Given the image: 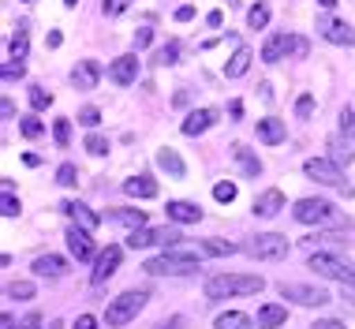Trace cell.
I'll return each mask as SVG.
<instances>
[{
  "mask_svg": "<svg viewBox=\"0 0 355 329\" xmlns=\"http://www.w3.org/2000/svg\"><path fill=\"white\" fill-rule=\"evenodd\" d=\"M60 210H64V214H68V217H71L79 228H86V232H94V228H98V214H94L90 206H83V202H64Z\"/></svg>",
  "mask_w": 355,
  "mask_h": 329,
  "instance_id": "e0dca14e",
  "label": "cell"
},
{
  "mask_svg": "<svg viewBox=\"0 0 355 329\" xmlns=\"http://www.w3.org/2000/svg\"><path fill=\"white\" fill-rule=\"evenodd\" d=\"M68 251L79 258V262H90V258H94V239H90V232L79 228V225L68 228Z\"/></svg>",
  "mask_w": 355,
  "mask_h": 329,
  "instance_id": "7c38bea8",
  "label": "cell"
},
{
  "mask_svg": "<svg viewBox=\"0 0 355 329\" xmlns=\"http://www.w3.org/2000/svg\"><path fill=\"white\" fill-rule=\"evenodd\" d=\"M247 255L251 258H266V262H277V258L288 255V236H277V232H262L247 244Z\"/></svg>",
  "mask_w": 355,
  "mask_h": 329,
  "instance_id": "52a82bcc",
  "label": "cell"
},
{
  "mask_svg": "<svg viewBox=\"0 0 355 329\" xmlns=\"http://www.w3.org/2000/svg\"><path fill=\"white\" fill-rule=\"evenodd\" d=\"M64 4H68V8H75V4H79V0H64Z\"/></svg>",
  "mask_w": 355,
  "mask_h": 329,
  "instance_id": "be15d7a7",
  "label": "cell"
},
{
  "mask_svg": "<svg viewBox=\"0 0 355 329\" xmlns=\"http://www.w3.org/2000/svg\"><path fill=\"white\" fill-rule=\"evenodd\" d=\"M232 158L239 161V169H243V176L258 180V172H262V161L254 158V150H247V146H232Z\"/></svg>",
  "mask_w": 355,
  "mask_h": 329,
  "instance_id": "cb8c5ba5",
  "label": "cell"
},
{
  "mask_svg": "<svg viewBox=\"0 0 355 329\" xmlns=\"http://www.w3.org/2000/svg\"><path fill=\"white\" fill-rule=\"evenodd\" d=\"M19 128H23L26 139H42V135H45V124L37 120V116H23V124H19Z\"/></svg>",
  "mask_w": 355,
  "mask_h": 329,
  "instance_id": "8d00e7d4",
  "label": "cell"
},
{
  "mask_svg": "<svg viewBox=\"0 0 355 329\" xmlns=\"http://www.w3.org/2000/svg\"><path fill=\"white\" fill-rule=\"evenodd\" d=\"M101 8H105V15H120L123 8H128V0H105Z\"/></svg>",
  "mask_w": 355,
  "mask_h": 329,
  "instance_id": "c3c4849f",
  "label": "cell"
},
{
  "mask_svg": "<svg viewBox=\"0 0 355 329\" xmlns=\"http://www.w3.org/2000/svg\"><path fill=\"white\" fill-rule=\"evenodd\" d=\"M123 191H128L131 199H153L157 195V183L146 180V176H135V180H123Z\"/></svg>",
  "mask_w": 355,
  "mask_h": 329,
  "instance_id": "d4e9b609",
  "label": "cell"
},
{
  "mask_svg": "<svg viewBox=\"0 0 355 329\" xmlns=\"http://www.w3.org/2000/svg\"><path fill=\"white\" fill-rule=\"evenodd\" d=\"M306 266H311L314 273L329 277V280H340L344 288H355V266L344 262V258H337V255H325V251H318V255L306 258Z\"/></svg>",
  "mask_w": 355,
  "mask_h": 329,
  "instance_id": "3957f363",
  "label": "cell"
},
{
  "mask_svg": "<svg viewBox=\"0 0 355 329\" xmlns=\"http://www.w3.org/2000/svg\"><path fill=\"white\" fill-rule=\"evenodd\" d=\"M292 217L300 221V225H329V221H337V210L325 199H300L292 210Z\"/></svg>",
  "mask_w": 355,
  "mask_h": 329,
  "instance_id": "5b68a950",
  "label": "cell"
},
{
  "mask_svg": "<svg viewBox=\"0 0 355 329\" xmlns=\"http://www.w3.org/2000/svg\"><path fill=\"white\" fill-rule=\"evenodd\" d=\"M281 296L284 299H292V303H300V307H325L329 303V292L325 288H314V285H295V280H284L281 285Z\"/></svg>",
  "mask_w": 355,
  "mask_h": 329,
  "instance_id": "ba28073f",
  "label": "cell"
},
{
  "mask_svg": "<svg viewBox=\"0 0 355 329\" xmlns=\"http://www.w3.org/2000/svg\"><path fill=\"white\" fill-rule=\"evenodd\" d=\"M146 299H150L146 288H139V292H123V296H116V299H109V307H105V322H109L112 329L128 326L131 318H139V311L146 307Z\"/></svg>",
  "mask_w": 355,
  "mask_h": 329,
  "instance_id": "7a4b0ae2",
  "label": "cell"
},
{
  "mask_svg": "<svg viewBox=\"0 0 355 329\" xmlns=\"http://www.w3.org/2000/svg\"><path fill=\"white\" fill-rule=\"evenodd\" d=\"M306 53H311V42H306V37H292V56L295 60H303Z\"/></svg>",
  "mask_w": 355,
  "mask_h": 329,
  "instance_id": "bcb514c9",
  "label": "cell"
},
{
  "mask_svg": "<svg viewBox=\"0 0 355 329\" xmlns=\"http://www.w3.org/2000/svg\"><path fill=\"white\" fill-rule=\"evenodd\" d=\"M0 112H4V120H12V116H15V105L4 98V105H0Z\"/></svg>",
  "mask_w": 355,
  "mask_h": 329,
  "instance_id": "11a10c76",
  "label": "cell"
},
{
  "mask_svg": "<svg viewBox=\"0 0 355 329\" xmlns=\"http://www.w3.org/2000/svg\"><path fill=\"white\" fill-rule=\"evenodd\" d=\"M228 112H232L236 120H239V116H243V101H232V105H228Z\"/></svg>",
  "mask_w": 355,
  "mask_h": 329,
  "instance_id": "680465c9",
  "label": "cell"
},
{
  "mask_svg": "<svg viewBox=\"0 0 355 329\" xmlns=\"http://www.w3.org/2000/svg\"><path fill=\"white\" fill-rule=\"evenodd\" d=\"M311 112H314V98H311V94H303V98L295 101V116H300V120H306Z\"/></svg>",
  "mask_w": 355,
  "mask_h": 329,
  "instance_id": "f6af8a7d",
  "label": "cell"
},
{
  "mask_svg": "<svg viewBox=\"0 0 355 329\" xmlns=\"http://www.w3.org/2000/svg\"><path fill=\"white\" fill-rule=\"evenodd\" d=\"M161 329H180V318H172V322H165Z\"/></svg>",
  "mask_w": 355,
  "mask_h": 329,
  "instance_id": "91938a15",
  "label": "cell"
},
{
  "mask_svg": "<svg viewBox=\"0 0 355 329\" xmlns=\"http://www.w3.org/2000/svg\"><path fill=\"white\" fill-rule=\"evenodd\" d=\"M26 49H31V37H26V31L19 26V34L12 37V45H8V53H12V60H26Z\"/></svg>",
  "mask_w": 355,
  "mask_h": 329,
  "instance_id": "f1b7e54d",
  "label": "cell"
},
{
  "mask_svg": "<svg viewBox=\"0 0 355 329\" xmlns=\"http://www.w3.org/2000/svg\"><path fill=\"white\" fill-rule=\"evenodd\" d=\"M31 105H34L37 112H42V109H49V105H53V94H45L42 86H31Z\"/></svg>",
  "mask_w": 355,
  "mask_h": 329,
  "instance_id": "f35d334b",
  "label": "cell"
},
{
  "mask_svg": "<svg viewBox=\"0 0 355 329\" xmlns=\"http://www.w3.org/2000/svg\"><path fill=\"white\" fill-rule=\"evenodd\" d=\"M19 199H15V191H0V214L4 217H19Z\"/></svg>",
  "mask_w": 355,
  "mask_h": 329,
  "instance_id": "836d02e7",
  "label": "cell"
},
{
  "mask_svg": "<svg viewBox=\"0 0 355 329\" xmlns=\"http://www.w3.org/2000/svg\"><path fill=\"white\" fill-rule=\"evenodd\" d=\"M284 210V195L277 187H270V191H262V195L254 199V217H277Z\"/></svg>",
  "mask_w": 355,
  "mask_h": 329,
  "instance_id": "9a60e30c",
  "label": "cell"
},
{
  "mask_svg": "<svg viewBox=\"0 0 355 329\" xmlns=\"http://www.w3.org/2000/svg\"><path fill=\"white\" fill-rule=\"evenodd\" d=\"M180 239H184V236H180V232L172 228V225H165V228H153V244H161V247H176Z\"/></svg>",
  "mask_w": 355,
  "mask_h": 329,
  "instance_id": "1f68e13d",
  "label": "cell"
},
{
  "mask_svg": "<svg viewBox=\"0 0 355 329\" xmlns=\"http://www.w3.org/2000/svg\"><path fill=\"white\" fill-rule=\"evenodd\" d=\"M176 60H180V42H168L165 49H157V64L161 67H172Z\"/></svg>",
  "mask_w": 355,
  "mask_h": 329,
  "instance_id": "74e56055",
  "label": "cell"
},
{
  "mask_svg": "<svg viewBox=\"0 0 355 329\" xmlns=\"http://www.w3.org/2000/svg\"><path fill=\"white\" fill-rule=\"evenodd\" d=\"M120 258H123V247H116V244H109L101 251L98 258H94V273H90V285H105L112 273L120 269Z\"/></svg>",
  "mask_w": 355,
  "mask_h": 329,
  "instance_id": "9c48e42d",
  "label": "cell"
},
{
  "mask_svg": "<svg viewBox=\"0 0 355 329\" xmlns=\"http://www.w3.org/2000/svg\"><path fill=\"white\" fill-rule=\"evenodd\" d=\"M75 329H98V318H94V314H79V318H75Z\"/></svg>",
  "mask_w": 355,
  "mask_h": 329,
  "instance_id": "681fc988",
  "label": "cell"
},
{
  "mask_svg": "<svg viewBox=\"0 0 355 329\" xmlns=\"http://www.w3.org/2000/svg\"><path fill=\"white\" fill-rule=\"evenodd\" d=\"M206 23H209V26H220V23H225V15H220V12H209Z\"/></svg>",
  "mask_w": 355,
  "mask_h": 329,
  "instance_id": "9f6ffc18",
  "label": "cell"
},
{
  "mask_svg": "<svg viewBox=\"0 0 355 329\" xmlns=\"http://www.w3.org/2000/svg\"><path fill=\"white\" fill-rule=\"evenodd\" d=\"M98 75H101V64L98 60H83L71 71V83L79 86V90H94V86H98Z\"/></svg>",
  "mask_w": 355,
  "mask_h": 329,
  "instance_id": "ac0fdd59",
  "label": "cell"
},
{
  "mask_svg": "<svg viewBox=\"0 0 355 329\" xmlns=\"http://www.w3.org/2000/svg\"><path fill=\"white\" fill-rule=\"evenodd\" d=\"M150 244H153V228H135L128 236V247L131 251H142V247H150Z\"/></svg>",
  "mask_w": 355,
  "mask_h": 329,
  "instance_id": "e575fe53",
  "label": "cell"
},
{
  "mask_svg": "<svg viewBox=\"0 0 355 329\" xmlns=\"http://www.w3.org/2000/svg\"><path fill=\"white\" fill-rule=\"evenodd\" d=\"M168 221H176V225H198L202 221V210L195 206V202H184V199H176V202H168Z\"/></svg>",
  "mask_w": 355,
  "mask_h": 329,
  "instance_id": "4fadbf2b",
  "label": "cell"
},
{
  "mask_svg": "<svg viewBox=\"0 0 355 329\" xmlns=\"http://www.w3.org/2000/svg\"><path fill=\"white\" fill-rule=\"evenodd\" d=\"M311 329H344L340 322H333V318H325V322H314Z\"/></svg>",
  "mask_w": 355,
  "mask_h": 329,
  "instance_id": "db71d44e",
  "label": "cell"
},
{
  "mask_svg": "<svg viewBox=\"0 0 355 329\" xmlns=\"http://www.w3.org/2000/svg\"><path fill=\"white\" fill-rule=\"evenodd\" d=\"M150 42H153V31H150V26H142V31H135V49H146Z\"/></svg>",
  "mask_w": 355,
  "mask_h": 329,
  "instance_id": "7dc6e473",
  "label": "cell"
},
{
  "mask_svg": "<svg viewBox=\"0 0 355 329\" xmlns=\"http://www.w3.org/2000/svg\"><path fill=\"white\" fill-rule=\"evenodd\" d=\"M318 31L325 34V42H333V45H355V31L348 23H340V19H322Z\"/></svg>",
  "mask_w": 355,
  "mask_h": 329,
  "instance_id": "8fae6325",
  "label": "cell"
},
{
  "mask_svg": "<svg viewBox=\"0 0 355 329\" xmlns=\"http://www.w3.org/2000/svg\"><path fill=\"white\" fill-rule=\"evenodd\" d=\"M109 221H116V225H128V228H146V210H131V206H120L112 210Z\"/></svg>",
  "mask_w": 355,
  "mask_h": 329,
  "instance_id": "603a6c76",
  "label": "cell"
},
{
  "mask_svg": "<svg viewBox=\"0 0 355 329\" xmlns=\"http://www.w3.org/2000/svg\"><path fill=\"white\" fill-rule=\"evenodd\" d=\"M53 139H56V146H68L71 142V120L68 116H60V120L53 124Z\"/></svg>",
  "mask_w": 355,
  "mask_h": 329,
  "instance_id": "d6a6232c",
  "label": "cell"
},
{
  "mask_svg": "<svg viewBox=\"0 0 355 329\" xmlns=\"http://www.w3.org/2000/svg\"><path fill=\"white\" fill-rule=\"evenodd\" d=\"M86 150H90L94 158H101V153H109V142H105L101 135H90V139H86Z\"/></svg>",
  "mask_w": 355,
  "mask_h": 329,
  "instance_id": "b9f144b4",
  "label": "cell"
},
{
  "mask_svg": "<svg viewBox=\"0 0 355 329\" xmlns=\"http://www.w3.org/2000/svg\"><path fill=\"white\" fill-rule=\"evenodd\" d=\"M187 19H195V8H191V4L176 8V23H187Z\"/></svg>",
  "mask_w": 355,
  "mask_h": 329,
  "instance_id": "f907efd6",
  "label": "cell"
},
{
  "mask_svg": "<svg viewBox=\"0 0 355 329\" xmlns=\"http://www.w3.org/2000/svg\"><path fill=\"white\" fill-rule=\"evenodd\" d=\"M284 322H288V307H281V303L262 307V311H258V318H254L258 329H277V326H284Z\"/></svg>",
  "mask_w": 355,
  "mask_h": 329,
  "instance_id": "ffe728a7",
  "label": "cell"
},
{
  "mask_svg": "<svg viewBox=\"0 0 355 329\" xmlns=\"http://www.w3.org/2000/svg\"><path fill=\"white\" fill-rule=\"evenodd\" d=\"M303 169H306V176L318 180V183H325V187L348 191V180H344V172H340L337 161H329V158H311V161L303 164Z\"/></svg>",
  "mask_w": 355,
  "mask_h": 329,
  "instance_id": "8992f818",
  "label": "cell"
},
{
  "mask_svg": "<svg viewBox=\"0 0 355 329\" xmlns=\"http://www.w3.org/2000/svg\"><path fill=\"white\" fill-rule=\"evenodd\" d=\"M8 299H34V285L31 280H12V285L4 288Z\"/></svg>",
  "mask_w": 355,
  "mask_h": 329,
  "instance_id": "f546056e",
  "label": "cell"
},
{
  "mask_svg": "<svg viewBox=\"0 0 355 329\" xmlns=\"http://www.w3.org/2000/svg\"><path fill=\"white\" fill-rule=\"evenodd\" d=\"M157 164L168 172L172 180H184V176H187V164L180 161V153H176V150H168V146H165V150H157Z\"/></svg>",
  "mask_w": 355,
  "mask_h": 329,
  "instance_id": "44dd1931",
  "label": "cell"
},
{
  "mask_svg": "<svg viewBox=\"0 0 355 329\" xmlns=\"http://www.w3.org/2000/svg\"><path fill=\"white\" fill-rule=\"evenodd\" d=\"M258 139H262L266 146H277V142H284V124H281V120H273V116L258 120Z\"/></svg>",
  "mask_w": 355,
  "mask_h": 329,
  "instance_id": "7402d4cb",
  "label": "cell"
},
{
  "mask_svg": "<svg viewBox=\"0 0 355 329\" xmlns=\"http://www.w3.org/2000/svg\"><path fill=\"white\" fill-rule=\"evenodd\" d=\"M146 273L150 277H187V273H198V258L191 255H157L146 262Z\"/></svg>",
  "mask_w": 355,
  "mask_h": 329,
  "instance_id": "277c9868",
  "label": "cell"
},
{
  "mask_svg": "<svg viewBox=\"0 0 355 329\" xmlns=\"http://www.w3.org/2000/svg\"><path fill=\"white\" fill-rule=\"evenodd\" d=\"M318 4H322V8H333V4H337V0H318Z\"/></svg>",
  "mask_w": 355,
  "mask_h": 329,
  "instance_id": "94428289",
  "label": "cell"
},
{
  "mask_svg": "<svg viewBox=\"0 0 355 329\" xmlns=\"http://www.w3.org/2000/svg\"><path fill=\"white\" fill-rule=\"evenodd\" d=\"M56 183H60V187H75V183H79V169H75V164H60V169H56Z\"/></svg>",
  "mask_w": 355,
  "mask_h": 329,
  "instance_id": "d590c367",
  "label": "cell"
},
{
  "mask_svg": "<svg viewBox=\"0 0 355 329\" xmlns=\"http://www.w3.org/2000/svg\"><path fill=\"white\" fill-rule=\"evenodd\" d=\"M109 79L116 83V86H131V83L139 79V56H120V60H112Z\"/></svg>",
  "mask_w": 355,
  "mask_h": 329,
  "instance_id": "30bf717a",
  "label": "cell"
},
{
  "mask_svg": "<svg viewBox=\"0 0 355 329\" xmlns=\"http://www.w3.org/2000/svg\"><path fill=\"white\" fill-rule=\"evenodd\" d=\"M214 124H217V109H195V112H191L187 120H184V128H180V131L195 139V135L209 131V128H214Z\"/></svg>",
  "mask_w": 355,
  "mask_h": 329,
  "instance_id": "5bb4252c",
  "label": "cell"
},
{
  "mask_svg": "<svg viewBox=\"0 0 355 329\" xmlns=\"http://www.w3.org/2000/svg\"><path fill=\"white\" fill-rule=\"evenodd\" d=\"M79 124H86V128H98V124H101V112L94 109V105H86V109L79 112Z\"/></svg>",
  "mask_w": 355,
  "mask_h": 329,
  "instance_id": "7bdbcfd3",
  "label": "cell"
},
{
  "mask_svg": "<svg viewBox=\"0 0 355 329\" xmlns=\"http://www.w3.org/2000/svg\"><path fill=\"white\" fill-rule=\"evenodd\" d=\"M251 60H254V53L247 49V45H239V49H236V56H232V64L225 67V75H228V79H239V75H243L247 67H251Z\"/></svg>",
  "mask_w": 355,
  "mask_h": 329,
  "instance_id": "484cf974",
  "label": "cell"
},
{
  "mask_svg": "<svg viewBox=\"0 0 355 329\" xmlns=\"http://www.w3.org/2000/svg\"><path fill=\"white\" fill-rule=\"evenodd\" d=\"M42 326V314H26L23 322H19V329H37Z\"/></svg>",
  "mask_w": 355,
  "mask_h": 329,
  "instance_id": "816d5d0a",
  "label": "cell"
},
{
  "mask_svg": "<svg viewBox=\"0 0 355 329\" xmlns=\"http://www.w3.org/2000/svg\"><path fill=\"white\" fill-rule=\"evenodd\" d=\"M202 251H206V255H217V258H225V255H236V251H239V244H232V239H206V244H202Z\"/></svg>",
  "mask_w": 355,
  "mask_h": 329,
  "instance_id": "83f0119b",
  "label": "cell"
},
{
  "mask_svg": "<svg viewBox=\"0 0 355 329\" xmlns=\"http://www.w3.org/2000/svg\"><path fill=\"white\" fill-rule=\"evenodd\" d=\"M49 329H64V322H49Z\"/></svg>",
  "mask_w": 355,
  "mask_h": 329,
  "instance_id": "6125c7cd",
  "label": "cell"
},
{
  "mask_svg": "<svg viewBox=\"0 0 355 329\" xmlns=\"http://www.w3.org/2000/svg\"><path fill=\"white\" fill-rule=\"evenodd\" d=\"M340 135H344V139H355V109L340 112Z\"/></svg>",
  "mask_w": 355,
  "mask_h": 329,
  "instance_id": "60d3db41",
  "label": "cell"
},
{
  "mask_svg": "<svg viewBox=\"0 0 355 329\" xmlns=\"http://www.w3.org/2000/svg\"><path fill=\"white\" fill-rule=\"evenodd\" d=\"M266 23H270V8H266V4H254L251 12H247V26H251V31H262Z\"/></svg>",
  "mask_w": 355,
  "mask_h": 329,
  "instance_id": "4dcf8cb0",
  "label": "cell"
},
{
  "mask_svg": "<svg viewBox=\"0 0 355 329\" xmlns=\"http://www.w3.org/2000/svg\"><path fill=\"white\" fill-rule=\"evenodd\" d=\"M172 101H176L180 109H184V105H191V94H187V90H180V94H176V98H172Z\"/></svg>",
  "mask_w": 355,
  "mask_h": 329,
  "instance_id": "6f0895ef",
  "label": "cell"
},
{
  "mask_svg": "<svg viewBox=\"0 0 355 329\" xmlns=\"http://www.w3.org/2000/svg\"><path fill=\"white\" fill-rule=\"evenodd\" d=\"M23 75H26L23 60H8V64H4V79H8V83H12V79H23Z\"/></svg>",
  "mask_w": 355,
  "mask_h": 329,
  "instance_id": "ee69618b",
  "label": "cell"
},
{
  "mask_svg": "<svg viewBox=\"0 0 355 329\" xmlns=\"http://www.w3.org/2000/svg\"><path fill=\"white\" fill-rule=\"evenodd\" d=\"M266 280L258 273H220L206 280V296L209 299H228V296H254L262 292Z\"/></svg>",
  "mask_w": 355,
  "mask_h": 329,
  "instance_id": "6da1fadb",
  "label": "cell"
},
{
  "mask_svg": "<svg viewBox=\"0 0 355 329\" xmlns=\"http://www.w3.org/2000/svg\"><path fill=\"white\" fill-rule=\"evenodd\" d=\"M34 273H37V277H49V280H56V277H64V273H68V262H64L60 255H42V258H34Z\"/></svg>",
  "mask_w": 355,
  "mask_h": 329,
  "instance_id": "d6986e66",
  "label": "cell"
},
{
  "mask_svg": "<svg viewBox=\"0 0 355 329\" xmlns=\"http://www.w3.org/2000/svg\"><path fill=\"white\" fill-rule=\"evenodd\" d=\"M251 326L254 322L243 311H225V314H217V322H214V329H251Z\"/></svg>",
  "mask_w": 355,
  "mask_h": 329,
  "instance_id": "4316f807",
  "label": "cell"
},
{
  "mask_svg": "<svg viewBox=\"0 0 355 329\" xmlns=\"http://www.w3.org/2000/svg\"><path fill=\"white\" fill-rule=\"evenodd\" d=\"M288 53H292V34H273L270 42L262 45V60H266V64H277V60H284Z\"/></svg>",
  "mask_w": 355,
  "mask_h": 329,
  "instance_id": "2e32d148",
  "label": "cell"
},
{
  "mask_svg": "<svg viewBox=\"0 0 355 329\" xmlns=\"http://www.w3.org/2000/svg\"><path fill=\"white\" fill-rule=\"evenodd\" d=\"M214 199H217V202H236V183L220 180L217 187H214Z\"/></svg>",
  "mask_w": 355,
  "mask_h": 329,
  "instance_id": "ab89813d",
  "label": "cell"
},
{
  "mask_svg": "<svg viewBox=\"0 0 355 329\" xmlns=\"http://www.w3.org/2000/svg\"><path fill=\"white\" fill-rule=\"evenodd\" d=\"M60 42H64L60 31H49V37H45V45H49V49H60Z\"/></svg>",
  "mask_w": 355,
  "mask_h": 329,
  "instance_id": "f5cc1de1",
  "label": "cell"
}]
</instances>
